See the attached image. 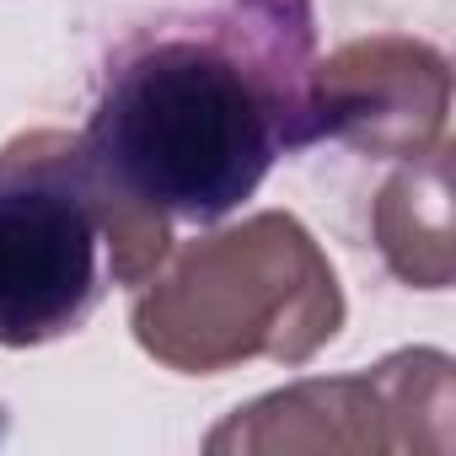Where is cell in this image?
<instances>
[{
  "label": "cell",
  "instance_id": "cell-5",
  "mask_svg": "<svg viewBox=\"0 0 456 456\" xmlns=\"http://www.w3.org/2000/svg\"><path fill=\"white\" fill-rule=\"evenodd\" d=\"M451 65L435 44L376 33L312 60L306 124L312 140H344L349 151L413 161L445 140Z\"/></svg>",
  "mask_w": 456,
  "mask_h": 456
},
{
  "label": "cell",
  "instance_id": "cell-2",
  "mask_svg": "<svg viewBox=\"0 0 456 456\" xmlns=\"http://www.w3.org/2000/svg\"><path fill=\"white\" fill-rule=\"evenodd\" d=\"M134 344L183 376L248 360L306 365L344 328V290L317 237L285 209L248 215L172 253L134 285Z\"/></svg>",
  "mask_w": 456,
  "mask_h": 456
},
{
  "label": "cell",
  "instance_id": "cell-1",
  "mask_svg": "<svg viewBox=\"0 0 456 456\" xmlns=\"http://www.w3.org/2000/svg\"><path fill=\"white\" fill-rule=\"evenodd\" d=\"M81 145L118 204L161 225H215L312 134L285 81L225 22L118 49Z\"/></svg>",
  "mask_w": 456,
  "mask_h": 456
},
{
  "label": "cell",
  "instance_id": "cell-6",
  "mask_svg": "<svg viewBox=\"0 0 456 456\" xmlns=\"http://www.w3.org/2000/svg\"><path fill=\"white\" fill-rule=\"evenodd\" d=\"M376 248L387 269L413 285V290H445L451 285V145L440 140L435 151L413 156L387 188L376 193L370 209Z\"/></svg>",
  "mask_w": 456,
  "mask_h": 456
},
{
  "label": "cell",
  "instance_id": "cell-3",
  "mask_svg": "<svg viewBox=\"0 0 456 456\" xmlns=\"http://www.w3.org/2000/svg\"><path fill=\"white\" fill-rule=\"evenodd\" d=\"M172 225L118 204L81 134L28 129L0 145V344L38 349L76 333L108 285L151 280Z\"/></svg>",
  "mask_w": 456,
  "mask_h": 456
},
{
  "label": "cell",
  "instance_id": "cell-4",
  "mask_svg": "<svg viewBox=\"0 0 456 456\" xmlns=\"http://www.w3.org/2000/svg\"><path fill=\"white\" fill-rule=\"evenodd\" d=\"M451 360L403 349L360 376L280 387L209 429L204 451H451Z\"/></svg>",
  "mask_w": 456,
  "mask_h": 456
}]
</instances>
